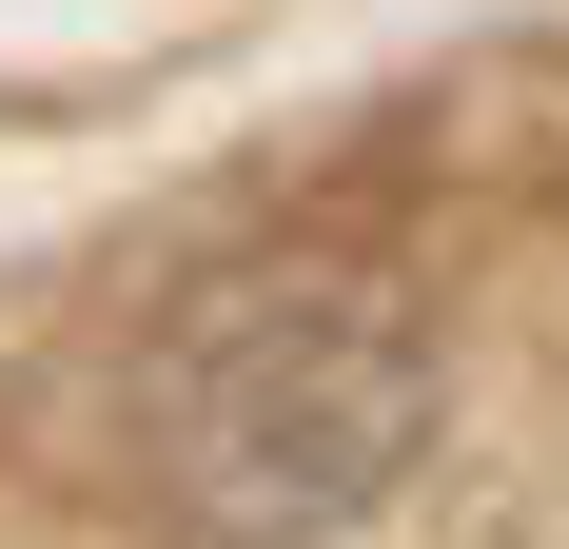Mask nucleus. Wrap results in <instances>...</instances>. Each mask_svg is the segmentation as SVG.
Here are the masks:
<instances>
[{"instance_id": "obj_1", "label": "nucleus", "mask_w": 569, "mask_h": 549, "mask_svg": "<svg viewBox=\"0 0 569 549\" xmlns=\"http://www.w3.org/2000/svg\"><path fill=\"white\" fill-rule=\"evenodd\" d=\"M432 432V333L373 295V274H217V295H177L158 353H138V471H158L177 530H353V510L412 471Z\"/></svg>"}]
</instances>
